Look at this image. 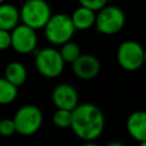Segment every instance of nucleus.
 <instances>
[{
  "label": "nucleus",
  "mask_w": 146,
  "mask_h": 146,
  "mask_svg": "<svg viewBox=\"0 0 146 146\" xmlns=\"http://www.w3.org/2000/svg\"><path fill=\"white\" fill-rule=\"evenodd\" d=\"M105 117L102 110L91 103L78 104L72 111L71 129L75 136L84 141L97 139L104 131Z\"/></svg>",
  "instance_id": "f257e3e1"
},
{
  "label": "nucleus",
  "mask_w": 146,
  "mask_h": 146,
  "mask_svg": "<svg viewBox=\"0 0 146 146\" xmlns=\"http://www.w3.org/2000/svg\"><path fill=\"white\" fill-rule=\"evenodd\" d=\"M43 31L46 39L55 46H62L63 43L72 40L74 33L76 32L71 16L64 13L51 15L44 25Z\"/></svg>",
  "instance_id": "f03ea898"
},
{
  "label": "nucleus",
  "mask_w": 146,
  "mask_h": 146,
  "mask_svg": "<svg viewBox=\"0 0 146 146\" xmlns=\"http://www.w3.org/2000/svg\"><path fill=\"white\" fill-rule=\"evenodd\" d=\"M51 15V8L46 0H26L19 9L22 24L35 31L43 29Z\"/></svg>",
  "instance_id": "7ed1b4c3"
},
{
  "label": "nucleus",
  "mask_w": 146,
  "mask_h": 146,
  "mask_svg": "<svg viewBox=\"0 0 146 146\" xmlns=\"http://www.w3.org/2000/svg\"><path fill=\"white\" fill-rule=\"evenodd\" d=\"M16 133L21 136H32L36 133L43 122L42 111L33 104H26L19 107L13 116Z\"/></svg>",
  "instance_id": "20e7f679"
},
{
  "label": "nucleus",
  "mask_w": 146,
  "mask_h": 146,
  "mask_svg": "<svg viewBox=\"0 0 146 146\" xmlns=\"http://www.w3.org/2000/svg\"><path fill=\"white\" fill-rule=\"evenodd\" d=\"M125 23L124 11L116 6H105L96 11L95 27L105 35H114L119 33Z\"/></svg>",
  "instance_id": "39448f33"
},
{
  "label": "nucleus",
  "mask_w": 146,
  "mask_h": 146,
  "mask_svg": "<svg viewBox=\"0 0 146 146\" xmlns=\"http://www.w3.org/2000/svg\"><path fill=\"white\" fill-rule=\"evenodd\" d=\"M35 67L38 72L48 79H54L59 76L64 71V60L59 51L55 48L47 47L36 51L34 59Z\"/></svg>",
  "instance_id": "423d86ee"
},
{
  "label": "nucleus",
  "mask_w": 146,
  "mask_h": 146,
  "mask_svg": "<svg viewBox=\"0 0 146 146\" xmlns=\"http://www.w3.org/2000/svg\"><path fill=\"white\" fill-rule=\"evenodd\" d=\"M144 47L135 40H125L120 43L116 50V60L119 65L128 71L133 72L144 65Z\"/></svg>",
  "instance_id": "0eeeda50"
},
{
  "label": "nucleus",
  "mask_w": 146,
  "mask_h": 146,
  "mask_svg": "<svg viewBox=\"0 0 146 146\" xmlns=\"http://www.w3.org/2000/svg\"><path fill=\"white\" fill-rule=\"evenodd\" d=\"M11 46L17 54L27 55L33 52L38 46V34L36 31L24 25L18 24L15 29L10 31Z\"/></svg>",
  "instance_id": "6e6552de"
},
{
  "label": "nucleus",
  "mask_w": 146,
  "mask_h": 146,
  "mask_svg": "<svg viewBox=\"0 0 146 146\" xmlns=\"http://www.w3.org/2000/svg\"><path fill=\"white\" fill-rule=\"evenodd\" d=\"M51 100L56 108L73 111L79 104V95L72 84L59 83L51 92Z\"/></svg>",
  "instance_id": "1a4fd4ad"
},
{
  "label": "nucleus",
  "mask_w": 146,
  "mask_h": 146,
  "mask_svg": "<svg viewBox=\"0 0 146 146\" xmlns=\"http://www.w3.org/2000/svg\"><path fill=\"white\" fill-rule=\"evenodd\" d=\"M100 63L97 57L89 54H81L73 63L72 71L81 80H92L100 72Z\"/></svg>",
  "instance_id": "9d476101"
},
{
  "label": "nucleus",
  "mask_w": 146,
  "mask_h": 146,
  "mask_svg": "<svg viewBox=\"0 0 146 146\" xmlns=\"http://www.w3.org/2000/svg\"><path fill=\"white\" fill-rule=\"evenodd\" d=\"M128 133L136 141L146 140V111H135L127 119Z\"/></svg>",
  "instance_id": "9b49d317"
},
{
  "label": "nucleus",
  "mask_w": 146,
  "mask_h": 146,
  "mask_svg": "<svg viewBox=\"0 0 146 146\" xmlns=\"http://www.w3.org/2000/svg\"><path fill=\"white\" fill-rule=\"evenodd\" d=\"M71 16L73 26L76 31H86L91 29L95 25V19H96V11L83 7V6H79Z\"/></svg>",
  "instance_id": "f8f14e48"
},
{
  "label": "nucleus",
  "mask_w": 146,
  "mask_h": 146,
  "mask_svg": "<svg viewBox=\"0 0 146 146\" xmlns=\"http://www.w3.org/2000/svg\"><path fill=\"white\" fill-rule=\"evenodd\" d=\"M21 22L19 10L11 3L2 2L0 5V29L11 31Z\"/></svg>",
  "instance_id": "ddd939ff"
},
{
  "label": "nucleus",
  "mask_w": 146,
  "mask_h": 146,
  "mask_svg": "<svg viewBox=\"0 0 146 146\" xmlns=\"http://www.w3.org/2000/svg\"><path fill=\"white\" fill-rule=\"evenodd\" d=\"M5 79L17 88L23 86L27 79V71L24 64L21 62H10L5 68Z\"/></svg>",
  "instance_id": "4468645a"
},
{
  "label": "nucleus",
  "mask_w": 146,
  "mask_h": 146,
  "mask_svg": "<svg viewBox=\"0 0 146 146\" xmlns=\"http://www.w3.org/2000/svg\"><path fill=\"white\" fill-rule=\"evenodd\" d=\"M18 88L7 79L0 78V105H9L17 98Z\"/></svg>",
  "instance_id": "2eb2a0df"
},
{
  "label": "nucleus",
  "mask_w": 146,
  "mask_h": 146,
  "mask_svg": "<svg viewBox=\"0 0 146 146\" xmlns=\"http://www.w3.org/2000/svg\"><path fill=\"white\" fill-rule=\"evenodd\" d=\"M58 51H59L64 63H70V64H72L81 55V48L79 47V44L71 40L63 43Z\"/></svg>",
  "instance_id": "dca6fc26"
},
{
  "label": "nucleus",
  "mask_w": 146,
  "mask_h": 146,
  "mask_svg": "<svg viewBox=\"0 0 146 146\" xmlns=\"http://www.w3.org/2000/svg\"><path fill=\"white\" fill-rule=\"evenodd\" d=\"M72 122V111L57 108L52 114V123L60 129H66L71 127Z\"/></svg>",
  "instance_id": "f3484780"
},
{
  "label": "nucleus",
  "mask_w": 146,
  "mask_h": 146,
  "mask_svg": "<svg viewBox=\"0 0 146 146\" xmlns=\"http://www.w3.org/2000/svg\"><path fill=\"white\" fill-rule=\"evenodd\" d=\"M16 133V128L13 119L6 117L0 120V136L2 137H10Z\"/></svg>",
  "instance_id": "a211bd4d"
},
{
  "label": "nucleus",
  "mask_w": 146,
  "mask_h": 146,
  "mask_svg": "<svg viewBox=\"0 0 146 146\" xmlns=\"http://www.w3.org/2000/svg\"><path fill=\"white\" fill-rule=\"evenodd\" d=\"M107 2H108V0H79L80 6L87 7L94 11H98L99 9L105 7L107 5Z\"/></svg>",
  "instance_id": "6ab92c4d"
},
{
  "label": "nucleus",
  "mask_w": 146,
  "mask_h": 146,
  "mask_svg": "<svg viewBox=\"0 0 146 146\" xmlns=\"http://www.w3.org/2000/svg\"><path fill=\"white\" fill-rule=\"evenodd\" d=\"M11 46V35L10 31L0 29V50H7Z\"/></svg>",
  "instance_id": "aec40b11"
},
{
  "label": "nucleus",
  "mask_w": 146,
  "mask_h": 146,
  "mask_svg": "<svg viewBox=\"0 0 146 146\" xmlns=\"http://www.w3.org/2000/svg\"><path fill=\"white\" fill-rule=\"evenodd\" d=\"M105 146H124V145L121 141H119V140H112L108 144H106Z\"/></svg>",
  "instance_id": "412c9836"
},
{
  "label": "nucleus",
  "mask_w": 146,
  "mask_h": 146,
  "mask_svg": "<svg viewBox=\"0 0 146 146\" xmlns=\"http://www.w3.org/2000/svg\"><path fill=\"white\" fill-rule=\"evenodd\" d=\"M81 146H99V145L96 144V143H92V141H86V143L82 144Z\"/></svg>",
  "instance_id": "4be33fe9"
},
{
  "label": "nucleus",
  "mask_w": 146,
  "mask_h": 146,
  "mask_svg": "<svg viewBox=\"0 0 146 146\" xmlns=\"http://www.w3.org/2000/svg\"><path fill=\"white\" fill-rule=\"evenodd\" d=\"M144 65H146V49H144Z\"/></svg>",
  "instance_id": "5701e85b"
},
{
  "label": "nucleus",
  "mask_w": 146,
  "mask_h": 146,
  "mask_svg": "<svg viewBox=\"0 0 146 146\" xmlns=\"http://www.w3.org/2000/svg\"><path fill=\"white\" fill-rule=\"evenodd\" d=\"M138 146H146V140H144V141H140Z\"/></svg>",
  "instance_id": "b1692460"
},
{
  "label": "nucleus",
  "mask_w": 146,
  "mask_h": 146,
  "mask_svg": "<svg viewBox=\"0 0 146 146\" xmlns=\"http://www.w3.org/2000/svg\"><path fill=\"white\" fill-rule=\"evenodd\" d=\"M2 2H5V0H0V5H1Z\"/></svg>",
  "instance_id": "393cba45"
},
{
  "label": "nucleus",
  "mask_w": 146,
  "mask_h": 146,
  "mask_svg": "<svg viewBox=\"0 0 146 146\" xmlns=\"http://www.w3.org/2000/svg\"><path fill=\"white\" fill-rule=\"evenodd\" d=\"M115 1H123V0H115Z\"/></svg>",
  "instance_id": "a878e982"
},
{
  "label": "nucleus",
  "mask_w": 146,
  "mask_h": 146,
  "mask_svg": "<svg viewBox=\"0 0 146 146\" xmlns=\"http://www.w3.org/2000/svg\"><path fill=\"white\" fill-rule=\"evenodd\" d=\"M145 27H146V22H145Z\"/></svg>",
  "instance_id": "bb28decb"
}]
</instances>
